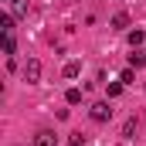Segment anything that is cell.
Segmentation results:
<instances>
[{"mask_svg":"<svg viewBox=\"0 0 146 146\" xmlns=\"http://www.w3.org/2000/svg\"><path fill=\"white\" fill-rule=\"evenodd\" d=\"M24 82H27V85H37V82H41V61H37V58H27V65H24Z\"/></svg>","mask_w":146,"mask_h":146,"instance_id":"7a4b0ae2","label":"cell"},{"mask_svg":"<svg viewBox=\"0 0 146 146\" xmlns=\"http://www.w3.org/2000/svg\"><path fill=\"white\" fill-rule=\"evenodd\" d=\"M109 24H112V31H126V27H129V14H126V10H119Z\"/></svg>","mask_w":146,"mask_h":146,"instance_id":"5b68a950","label":"cell"},{"mask_svg":"<svg viewBox=\"0 0 146 146\" xmlns=\"http://www.w3.org/2000/svg\"><path fill=\"white\" fill-rule=\"evenodd\" d=\"M106 95H109V99H119V95H122V82H109V85H106Z\"/></svg>","mask_w":146,"mask_h":146,"instance_id":"9c48e42d","label":"cell"},{"mask_svg":"<svg viewBox=\"0 0 146 146\" xmlns=\"http://www.w3.org/2000/svg\"><path fill=\"white\" fill-rule=\"evenodd\" d=\"M143 41H146V31H129V44L133 48H139Z\"/></svg>","mask_w":146,"mask_h":146,"instance_id":"4fadbf2b","label":"cell"},{"mask_svg":"<svg viewBox=\"0 0 146 146\" xmlns=\"http://www.w3.org/2000/svg\"><path fill=\"white\" fill-rule=\"evenodd\" d=\"M109 102H112V99H109ZM109 102H95V106L88 109V115H92L95 122H109V119H112V106H109Z\"/></svg>","mask_w":146,"mask_h":146,"instance_id":"6da1fadb","label":"cell"},{"mask_svg":"<svg viewBox=\"0 0 146 146\" xmlns=\"http://www.w3.org/2000/svg\"><path fill=\"white\" fill-rule=\"evenodd\" d=\"M143 65H146V54L133 48V54H129V68H143Z\"/></svg>","mask_w":146,"mask_h":146,"instance_id":"52a82bcc","label":"cell"},{"mask_svg":"<svg viewBox=\"0 0 146 146\" xmlns=\"http://www.w3.org/2000/svg\"><path fill=\"white\" fill-rule=\"evenodd\" d=\"M68 146H88V139H85V136H72V139H68Z\"/></svg>","mask_w":146,"mask_h":146,"instance_id":"5bb4252c","label":"cell"},{"mask_svg":"<svg viewBox=\"0 0 146 146\" xmlns=\"http://www.w3.org/2000/svg\"><path fill=\"white\" fill-rule=\"evenodd\" d=\"M61 75H65V78H78V75H82V65H78V61H65Z\"/></svg>","mask_w":146,"mask_h":146,"instance_id":"8992f818","label":"cell"},{"mask_svg":"<svg viewBox=\"0 0 146 146\" xmlns=\"http://www.w3.org/2000/svg\"><path fill=\"white\" fill-rule=\"evenodd\" d=\"M0 31H3V34L14 31V17H10V14H0Z\"/></svg>","mask_w":146,"mask_h":146,"instance_id":"8fae6325","label":"cell"},{"mask_svg":"<svg viewBox=\"0 0 146 146\" xmlns=\"http://www.w3.org/2000/svg\"><path fill=\"white\" fill-rule=\"evenodd\" d=\"M14 51H17V44H14V34H3V54H7V58H14Z\"/></svg>","mask_w":146,"mask_h":146,"instance_id":"ba28073f","label":"cell"},{"mask_svg":"<svg viewBox=\"0 0 146 146\" xmlns=\"http://www.w3.org/2000/svg\"><path fill=\"white\" fill-rule=\"evenodd\" d=\"M136 129H139V119H136V115H129V119L122 122V136H126V139H133V136H136Z\"/></svg>","mask_w":146,"mask_h":146,"instance_id":"277c9868","label":"cell"},{"mask_svg":"<svg viewBox=\"0 0 146 146\" xmlns=\"http://www.w3.org/2000/svg\"><path fill=\"white\" fill-rule=\"evenodd\" d=\"M65 102H68V106H78V102H82V88H68V92H65Z\"/></svg>","mask_w":146,"mask_h":146,"instance_id":"30bf717a","label":"cell"},{"mask_svg":"<svg viewBox=\"0 0 146 146\" xmlns=\"http://www.w3.org/2000/svg\"><path fill=\"white\" fill-rule=\"evenodd\" d=\"M34 146H58V136H54L51 129H41L34 136Z\"/></svg>","mask_w":146,"mask_h":146,"instance_id":"3957f363","label":"cell"},{"mask_svg":"<svg viewBox=\"0 0 146 146\" xmlns=\"http://www.w3.org/2000/svg\"><path fill=\"white\" fill-rule=\"evenodd\" d=\"M119 82H122V85H136V72H133V68H122Z\"/></svg>","mask_w":146,"mask_h":146,"instance_id":"7c38bea8","label":"cell"}]
</instances>
